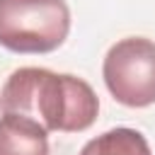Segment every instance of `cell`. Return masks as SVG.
<instances>
[{
    "label": "cell",
    "mask_w": 155,
    "mask_h": 155,
    "mask_svg": "<svg viewBox=\"0 0 155 155\" xmlns=\"http://www.w3.org/2000/svg\"><path fill=\"white\" fill-rule=\"evenodd\" d=\"M0 109L2 114L31 119L46 131L80 133L94 124L99 99L75 75L46 68H19L0 92Z\"/></svg>",
    "instance_id": "obj_1"
},
{
    "label": "cell",
    "mask_w": 155,
    "mask_h": 155,
    "mask_svg": "<svg viewBox=\"0 0 155 155\" xmlns=\"http://www.w3.org/2000/svg\"><path fill=\"white\" fill-rule=\"evenodd\" d=\"M70 31L65 0H0V46L15 53H51Z\"/></svg>",
    "instance_id": "obj_2"
},
{
    "label": "cell",
    "mask_w": 155,
    "mask_h": 155,
    "mask_svg": "<svg viewBox=\"0 0 155 155\" xmlns=\"http://www.w3.org/2000/svg\"><path fill=\"white\" fill-rule=\"evenodd\" d=\"M107 90L124 107L155 104V41L145 36H128L116 41L102 63Z\"/></svg>",
    "instance_id": "obj_3"
},
{
    "label": "cell",
    "mask_w": 155,
    "mask_h": 155,
    "mask_svg": "<svg viewBox=\"0 0 155 155\" xmlns=\"http://www.w3.org/2000/svg\"><path fill=\"white\" fill-rule=\"evenodd\" d=\"M0 155H48V131L31 119L2 114Z\"/></svg>",
    "instance_id": "obj_4"
},
{
    "label": "cell",
    "mask_w": 155,
    "mask_h": 155,
    "mask_svg": "<svg viewBox=\"0 0 155 155\" xmlns=\"http://www.w3.org/2000/svg\"><path fill=\"white\" fill-rule=\"evenodd\" d=\"M80 155H153V153L140 131L121 126L87 140Z\"/></svg>",
    "instance_id": "obj_5"
}]
</instances>
